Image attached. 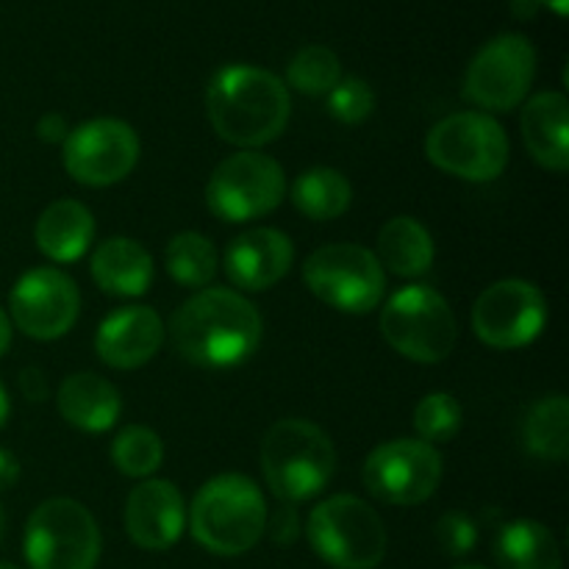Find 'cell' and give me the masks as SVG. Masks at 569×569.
<instances>
[{"label": "cell", "instance_id": "1", "mask_svg": "<svg viewBox=\"0 0 569 569\" xmlns=\"http://www.w3.org/2000/svg\"><path fill=\"white\" fill-rule=\"evenodd\" d=\"M170 337L181 359L203 370L239 367L261 342V315L233 289H198L172 315Z\"/></svg>", "mask_w": 569, "mask_h": 569}, {"label": "cell", "instance_id": "2", "mask_svg": "<svg viewBox=\"0 0 569 569\" xmlns=\"http://www.w3.org/2000/svg\"><path fill=\"white\" fill-rule=\"evenodd\" d=\"M206 114L217 137L242 150H256L281 137L292 114V98L276 72L228 64L209 81Z\"/></svg>", "mask_w": 569, "mask_h": 569}, {"label": "cell", "instance_id": "3", "mask_svg": "<svg viewBox=\"0 0 569 569\" xmlns=\"http://www.w3.org/2000/svg\"><path fill=\"white\" fill-rule=\"evenodd\" d=\"M187 522L194 542L203 550L214 556H242L264 537V495L253 478L222 472L198 489Z\"/></svg>", "mask_w": 569, "mask_h": 569}, {"label": "cell", "instance_id": "4", "mask_svg": "<svg viewBox=\"0 0 569 569\" xmlns=\"http://www.w3.org/2000/svg\"><path fill=\"white\" fill-rule=\"evenodd\" d=\"M259 461L270 492L292 506L317 498L337 470V453L328 433L300 417L278 420L267 431Z\"/></svg>", "mask_w": 569, "mask_h": 569}, {"label": "cell", "instance_id": "5", "mask_svg": "<svg viewBox=\"0 0 569 569\" xmlns=\"http://www.w3.org/2000/svg\"><path fill=\"white\" fill-rule=\"evenodd\" d=\"M311 550L333 569H376L389 548L387 526L367 500L333 495L315 506L306 522Z\"/></svg>", "mask_w": 569, "mask_h": 569}, {"label": "cell", "instance_id": "6", "mask_svg": "<svg viewBox=\"0 0 569 569\" xmlns=\"http://www.w3.org/2000/svg\"><path fill=\"white\" fill-rule=\"evenodd\" d=\"M381 333L403 359L439 365L459 342V322L437 289L428 283H409L383 303Z\"/></svg>", "mask_w": 569, "mask_h": 569}, {"label": "cell", "instance_id": "7", "mask_svg": "<svg viewBox=\"0 0 569 569\" xmlns=\"http://www.w3.org/2000/svg\"><path fill=\"white\" fill-rule=\"evenodd\" d=\"M509 153L503 126L483 111L445 117L426 139V156L437 170L472 183H487L503 176Z\"/></svg>", "mask_w": 569, "mask_h": 569}, {"label": "cell", "instance_id": "8", "mask_svg": "<svg viewBox=\"0 0 569 569\" xmlns=\"http://www.w3.org/2000/svg\"><path fill=\"white\" fill-rule=\"evenodd\" d=\"M22 550L31 569H94L103 539L87 506L72 498H50L28 517Z\"/></svg>", "mask_w": 569, "mask_h": 569}, {"label": "cell", "instance_id": "9", "mask_svg": "<svg viewBox=\"0 0 569 569\" xmlns=\"http://www.w3.org/2000/svg\"><path fill=\"white\" fill-rule=\"evenodd\" d=\"M303 281L317 300L342 315H367L387 295V270L370 248L337 242L317 248L303 264Z\"/></svg>", "mask_w": 569, "mask_h": 569}, {"label": "cell", "instance_id": "10", "mask_svg": "<svg viewBox=\"0 0 569 569\" xmlns=\"http://www.w3.org/2000/svg\"><path fill=\"white\" fill-rule=\"evenodd\" d=\"M287 194L283 167L259 150H242L214 167L206 183V206L222 222H248L281 206Z\"/></svg>", "mask_w": 569, "mask_h": 569}, {"label": "cell", "instance_id": "11", "mask_svg": "<svg viewBox=\"0 0 569 569\" xmlns=\"http://www.w3.org/2000/svg\"><path fill=\"white\" fill-rule=\"evenodd\" d=\"M537 50L522 33L489 39L465 72V98L487 111H511L531 92Z\"/></svg>", "mask_w": 569, "mask_h": 569}, {"label": "cell", "instance_id": "12", "mask_svg": "<svg viewBox=\"0 0 569 569\" xmlns=\"http://www.w3.org/2000/svg\"><path fill=\"white\" fill-rule=\"evenodd\" d=\"M365 487L389 506H420L442 481V456L422 439H392L367 456Z\"/></svg>", "mask_w": 569, "mask_h": 569}, {"label": "cell", "instance_id": "13", "mask_svg": "<svg viewBox=\"0 0 569 569\" xmlns=\"http://www.w3.org/2000/svg\"><path fill=\"white\" fill-rule=\"evenodd\" d=\"M548 322L542 289L522 278H506L478 295L472 306V331L483 345L517 350L531 345Z\"/></svg>", "mask_w": 569, "mask_h": 569}, {"label": "cell", "instance_id": "14", "mask_svg": "<svg viewBox=\"0 0 569 569\" xmlns=\"http://www.w3.org/2000/svg\"><path fill=\"white\" fill-rule=\"evenodd\" d=\"M139 161V137L126 120L98 117L70 128L64 139V170L83 187H111L131 176Z\"/></svg>", "mask_w": 569, "mask_h": 569}, {"label": "cell", "instance_id": "15", "mask_svg": "<svg viewBox=\"0 0 569 569\" xmlns=\"http://www.w3.org/2000/svg\"><path fill=\"white\" fill-rule=\"evenodd\" d=\"M81 315V292L67 272L37 267L20 276L9 295V320L26 337L50 342L72 331Z\"/></svg>", "mask_w": 569, "mask_h": 569}, {"label": "cell", "instance_id": "16", "mask_svg": "<svg viewBox=\"0 0 569 569\" xmlns=\"http://www.w3.org/2000/svg\"><path fill=\"white\" fill-rule=\"evenodd\" d=\"M126 531L137 548L164 553L187 531V503L172 481L144 478L126 500Z\"/></svg>", "mask_w": 569, "mask_h": 569}, {"label": "cell", "instance_id": "17", "mask_svg": "<svg viewBox=\"0 0 569 569\" xmlns=\"http://www.w3.org/2000/svg\"><path fill=\"white\" fill-rule=\"evenodd\" d=\"M164 320L150 306H126L106 317L94 333V353L111 370H139L161 350Z\"/></svg>", "mask_w": 569, "mask_h": 569}, {"label": "cell", "instance_id": "18", "mask_svg": "<svg viewBox=\"0 0 569 569\" xmlns=\"http://www.w3.org/2000/svg\"><path fill=\"white\" fill-rule=\"evenodd\" d=\"M295 244L278 228H250L231 239L226 250V272L244 292H267L289 272Z\"/></svg>", "mask_w": 569, "mask_h": 569}, {"label": "cell", "instance_id": "19", "mask_svg": "<svg viewBox=\"0 0 569 569\" xmlns=\"http://www.w3.org/2000/svg\"><path fill=\"white\" fill-rule=\"evenodd\" d=\"M522 142L537 164L550 172L569 167V103L561 92H539L520 117Z\"/></svg>", "mask_w": 569, "mask_h": 569}, {"label": "cell", "instance_id": "20", "mask_svg": "<svg viewBox=\"0 0 569 569\" xmlns=\"http://www.w3.org/2000/svg\"><path fill=\"white\" fill-rule=\"evenodd\" d=\"M59 415L67 426L87 433H103L117 426L122 415V398L111 381L94 372H72L61 381L56 395Z\"/></svg>", "mask_w": 569, "mask_h": 569}, {"label": "cell", "instance_id": "21", "mask_svg": "<svg viewBox=\"0 0 569 569\" xmlns=\"http://www.w3.org/2000/svg\"><path fill=\"white\" fill-rule=\"evenodd\" d=\"M89 272L100 292L117 295V298H139L153 283V259L137 239L111 237L94 248Z\"/></svg>", "mask_w": 569, "mask_h": 569}, {"label": "cell", "instance_id": "22", "mask_svg": "<svg viewBox=\"0 0 569 569\" xmlns=\"http://www.w3.org/2000/svg\"><path fill=\"white\" fill-rule=\"evenodd\" d=\"M37 248L44 259L56 264H70L78 261L89 250L94 239V217L81 200L61 198L53 200L48 209L39 214L33 228Z\"/></svg>", "mask_w": 569, "mask_h": 569}, {"label": "cell", "instance_id": "23", "mask_svg": "<svg viewBox=\"0 0 569 569\" xmlns=\"http://www.w3.org/2000/svg\"><path fill=\"white\" fill-rule=\"evenodd\" d=\"M433 256H437V248H433L431 231L415 217H392L378 233L376 259L392 276H426L433 264Z\"/></svg>", "mask_w": 569, "mask_h": 569}, {"label": "cell", "instance_id": "24", "mask_svg": "<svg viewBox=\"0 0 569 569\" xmlns=\"http://www.w3.org/2000/svg\"><path fill=\"white\" fill-rule=\"evenodd\" d=\"M500 569H561V550L553 531L537 520H515L495 539Z\"/></svg>", "mask_w": 569, "mask_h": 569}, {"label": "cell", "instance_id": "25", "mask_svg": "<svg viewBox=\"0 0 569 569\" xmlns=\"http://www.w3.org/2000/svg\"><path fill=\"white\" fill-rule=\"evenodd\" d=\"M292 203L300 214L315 222L337 220L353 203V187L333 167H311L295 181Z\"/></svg>", "mask_w": 569, "mask_h": 569}, {"label": "cell", "instance_id": "26", "mask_svg": "<svg viewBox=\"0 0 569 569\" xmlns=\"http://www.w3.org/2000/svg\"><path fill=\"white\" fill-rule=\"evenodd\" d=\"M526 448L537 459L561 461L569 456V400L565 395H548L528 409L526 426H522Z\"/></svg>", "mask_w": 569, "mask_h": 569}, {"label": "cell", "instance_id": "27", "mask_svg": "<svg viewBox=\"0 0 569 569\" xmlns=\"http://www.w3.org/2000/svg\"><path fill=\"white\" fill-rule=\"evenodd\" d=\"M217 248L198 231H181L164 250V267L176 283L187 289H206L217 276Z\"/></svg>", "mask_w": 569, "mask_h": 569}, {"label": "cell", "instance_id": "28", "mask_svg": "<svg viewBox=\"0 0 569 569\" xmlns=\"http://www.w3.org/2000/svg\"><path fill=\"white\" fill-rule=\"evenodd\" d=\"M342 78V61L326 44H306L292 56L287 67V83L300 94L320 98L328 94Z\"/></svg>", "mask_w": 569, "mask_h": 569}, {"label": "cell", "instance_id": "29", "mask_svg": "<svg viewBox=\"0 0 569 569\" xmlns=\"http://www.w3.org/2000/svg\"><path fill=\"white\" fill-rule=\"evenodd\" d=\"M111 461L117 470L128 478H144L153 476L164 461V442L156 431L144 426H128L111 442Z\"/></svg>", "mask_w": 569, "mask_h": 569}, {"label": "cell", "instance_id": "30", "mask_svg": "<svg viewBox=\"0 0 569 569\" xmlns=\"http://www.w3.org/2000/svg\"><path fill=\"white\" fill-rule=\"evenodd\" d=\"M461 406L450 392H431L417 403L415 428L422 442L442 445L450 442L461 431Z\"/></svg>", "mask_w": 569, "mask_h": 569}, {"label": "cell", "instance_id": "31", "mask_svg": "<svg viewBox=\"0 0 569 569\" xmlns=\"http://www.w3.org/2000/svg\"><path fill=\"white\" fill-rule=\"evenodd\" d=\"M326 98L333 120L345 122V126H359L376 111V92L370 89V83L356 76L339 78V83Z\"/></svg>", "mask_w": 569, "mask_h": 569}, {"label": "cell", "instance_id": "32", "mask_svg": "<svg viewBox=\"0 0 569 569\" xmlns=\"http://www.w3.org/2000/svg\"><path fill=\"white\" fill-rule=\"evenodd\" d=\"M437 542L448 556H467L478 542V528L465 511H450L437 522Z\"/></svg>", "mask_w": 569, "mask_h": 569}, {"label": "cell", "instance_id": "33", "mask_svg": "<svg viewBox=\"0 0 569 569\" xmlns=\"http://www.w3.org/2000/svg\"><path fill=\"white\" fill-rule=\"evenodd\" d=\"M270 531L272 542L276 545H292L300 533V520H298V511H295L292 503H287L283 509H278L276 515H267V528Z\"/></svg>", "mask_w": 569, "mask_h": 569}, {"label": "cell", "instance_id": "34", "mask_svg": "<svg viewBox=\"0 0 569 569\" xmlns=\"http://www.w3.org/2000/svg\"><path fill=\"white\" fill-rule=\"evenodd\" d=\"M67 133H70V126H67L64 117L56 114V111H50V114H44L42 120L37 122V137L48 144L64 142Z\"/></svg>", "mask_w": 569, "mask_h": 569}, {"label": "cell", "instance_id": "35", "mask_svg": "<svg viewBox=\"0 0 569 569\" xmlns=\"http://www.w3.org/2000/svg\"><path fill=\"white\" fill-rule=\"evenodd\" d=\"M20 392L26 395L31 403H39V400L48 398V381H44V372L37 370V367H26L20 372Z\"/></svg>", "mask_w": 569, "mask_h": 569}, {"label": "cell", "instance_id": "36", "mask_svg": "<svg viewBox=\"0 0 569 569\" xmlns=\"http://www.w3.org/2000/svg\"><path fill=\"white\" fill-rule=\"evenodd\" d=\"M17 481H20V461L9 450L0 448V492L14 487Z\"/></svg>", "mask_w": 569, "mask_h": 569}, {"label": "cell", "instance_id": "37", "mask_svg": "<svg viewBox=\"0 0 569 569\" xmlns=\"http://www.w3.org/2000/svg\"><path fill=\"white\" fill-rule=\"evenodd\" d=\"M511 11L517 20H533L539 11V0H511Z\"/></svg>", "mask_w": 569, "mask_h": 569}, {"label": "cell", "instance_id": "38", "mask_svg": "<svg viewBox=\"0 0 569 569\" xmlns=\"http://www.w3.org/2000/svg\"><path fill=\"white\" fill-rule=\"evenodd\" d=\"M9 345H11V320L9 315L0 309V359H3V353L9 350Z\"/></svg>", "mask_w": 569, "mask_h": 569}, {"label": "cell", "instance_id": "39", "mask_svg": "<svg viewBox=\"0 0 569 569\" xmlns=\"http://www.w3.org/2000/svg\"><path fill=\"white\" fill-rule=\"evenodd\" d=\"M9 411H11L9 392H6L3 381H0V428H3V426H6V420H9Z\"/></svg>", "mask_w": 569, "mask_h": 569}, {"label": "cell", "instance_id": "40", "mask_svg": "<svg viewBox=\"0 0 569 569\" xmlns=\"http://www.w3.org/2000/svg\"><path fill=\"white\" fill-rule=\"evenodd\" d=\"M539 6H548V9L559 17H567L569 11V0H539Z\"/></svg>", "mask_w": 569, "mask_h": 569}, {"label": "cell", "instance_id": "41", "mask_svg": "<svg viewBox=\"0 0 569 569\" xmlns=\"http://www.w3.org/2000/svg\"><path fill=\"white\" fill-rule=\"evenodd\" d=\"M6 537V515H3V506H0V542Z\"/></svg>", "mask_w": 569, "mask_h": 569}, {"label": "cell", "instance_id": "42", "mask_svg": "<svg viewBox=\"0 0 569 569\" xmlns=\"http://www.w3.org/2000/svg\"><path fill=\"white\" fill-rule=\"evenodd\" d=\"M456 569H489V567H481V565H461V567H456Z\"/></svg>", "mask_w": 569, "mask_h": 569}, {"label": "cell", "instance_id": "43", "mask_svg": "<svg viewBox=\"0 0 569 569\" xmlns=\"http://www.w3.org/2000/svg\"><path fill=\"white\" fill-rule=\"evenodd\" d=\"M0 569H20V567H14V565H6V561H0Z\"/></svg>", "mask_w": 569, "mask_h": 569}]
</instances>
